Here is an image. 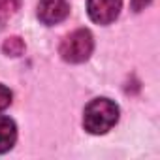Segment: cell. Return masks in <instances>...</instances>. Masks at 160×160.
<instances>
[{
  "label": "cell",
  "instance_id": "4",
  "mask_svg": "<svg viewBox=\"0 0 160 160\" xmlns=\"http://www.w3.org/2000/svg\"><path fill=\"white\" fill-rule=\"evenodd\" d=\"M36 13L43 25L51 27V25H57L68 17L70 4H68V0H40Z\"/></svg>",
  "mask_w": 160,
  "mask_h": 160
},
{
  "label": "cell",
  "instance_id": "9",
  "mask_svg": "<svg viewBox=\"0 0 160 160\" xmlns=\"http://www.w3.org/2000/svg\"><path fill=\"white\" fill-rule=\"evenodd\" d=\"M130 4H132L134 12H141V10H145L151 4V0H130Z\"/></svg>",
  "mask_w": 160,
  "mask_h": 160
},
{
  "label": "cell",
  "instance_id": "5",
  "mask_svg": "<svg viewBox=\"0 0 160 160\" xmlns=\"http://www.w3.org/2000/svg\"><path fill=\"white\" fill-rule=\"evenodd\" d=\"M17 141V126L10 117L0 115V154L8 152Z\"/></svg>",
  "mask_w": 160,
  "mask_h": 160
},
{
  "label": "cell",
  "instance_id": "1",
  "mask_svg": "<svg viewBox=\"0 0 160 160\" xmlns=\"http://www.w3.org/2000/svg\"><path fill=\"white\" fill-rule=\"evenodd\" d=\"M119 121V108L109 98H96L92 100L83 113V126L89 134L100 136L109 132Z\"/></svg>",
  "mask_w": 160,
  "mask_h": 160
},
{
  "label": "cell",
  "instance_id": "3",
  "mask_svg": "<svg viewBox=\"0 0 160 160\" xmlns=\"http://www.w3.org/2000/svg\"><path fill=\"white\" fill-rule=\"evenodd\" d=\"M122 8V0H87L89 17L98 25L113 23Z\"/></svg>",
  "mask_w": 160,
  "mask_h": 160
},
{
  "label": "cell",
  "instance_id": "6",
  "mask_svg": "<svg viewBox=\"0 0 160 160\" xmlns=\"http://www.w3.org/2000/svg\"><path fill=\"white\" fill-rule=\"evenodd\" d=\"M21 8V0H0V19H8L17 13Z\"/></svg>",
  "mask_w": 160,
  "mask_h": 160
},
{
  "label": "cell",
  "instance_id": "2",
  "mask_svg": "<svg viewBox=\"0 0 160 160\" xmlns=\"http://www.w3.org/2000/svg\"><path fill=\"white\" fill-rule=\"evenodd\" d=\"M94 49V38L91 34V30L87 28H77L73 32H70L68 36H64L58 53L66 62L72 64H79V62H85Z\"/></svg>",
  "mask_w": 160,
  "mask_h": 160
},
{
  "label": "cell",
  "instance_id": "8",
  "mask_svg": "<svg viewBox=\"0 0 160 160\" xmlns=\"http://www.w3.org/2000/svg\"><path fill=\"white\" fill-rule=\"evenodd\" d=\"M12 104V91L4 85H0V111H4Z\"/></svg>",
  "mask_w": 160,
  "mask_h": 160
},
{
  "label": "cell",
  "instance_id": "7",
  "mask_svg": "<svg viewBox=\"0 0 160 160\" xmlns=\"http://www.w3.org/2000/svg\"><path fill=\"white\" fill-rule=\"evenodd\" d=\"M4 51L12 57H19L25 51V43L21 42V38H8L4 43Z\"/></svg>",
  "mask_w": 160,
  "mask_h": 160
}]
</instances>
